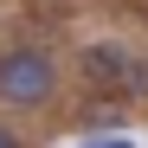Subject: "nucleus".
Masks as SVG:
<instances>
[{
	"label": "nucleus",
	"instance_id": "1",
	"mask_svg": "<svg viewBox=\"0 0 148 148\" xmlns=\"http://www.w3.org/2000/svg\"><path fill=\"white\" fill-rule=\"evenodd\" d=\"M52 84H58V71H52L45 52H7V58H0V103L32 110V103L52 97Z\"/></svg>",
	"mask_w": 148,
	"mask_h": 148
},
{
	"label": "nucleus",
	"instance_id": "2",
	"mask_svg": "<svg viewBox=\"0 0 148 148\" xmlns=\"http://www.w3.org/2000/svg\"><path fill=\"white\" fill-rule=\"evenodd\" d=\"M84 64H90V77H110V84H116V77H129V58H122V45H97Z\"/></svg>",
	"mask_w": 148,
	"mask_h": 148
},
{
	"label": "nucleus",
	"instance_id": "3",
	"mask_svg": "<svg viewBox=\"0 0 148 148\" xmlns=\"http://www.w3.org/2000/svg\"><path fill=\"white\" fill-rule=\"evenodd\" d=\"M84 148H129V135H103V142H84Z\"/></svg>",
	"mask_w": 148,
	"mask_h": 148
},
{
	"label": "nucleus",
	"instance_id": "4",
	"mask_svg": "<svg viewBox=\"0 0 148 148\" xmlns=\"http://www.w3.org/2000/svg\"><path fill=\"white\" fill-rule=\"evenodd\" d=\"M0 148H19V142H13V135H7V129H0Z\"/></svg>",
	"mask_w": 148,
	"mask_h": 148
}]
</instances>
